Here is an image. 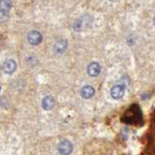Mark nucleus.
Listing matches in <instances>:
<instances>
[{
  "mask_svg": "<svg viewBox=\"0 0 155 155\" xmlns=\"http://www.w3.org/2000/svg\"><path fill=\"white\" fill-rule=\"evenodd\" d=\"M0 10H1V16H4V15H6L9 10L11 9L12 7V2L11 1H1L0 3Z\"/></svg>",
  "mask_w": 155,
  "mask_h": 155,
  "instance_id": "nucleus-11",
  "label": "nucleus"
},
{
  "mask_svg": "<svg viewBox=\"0 0 155 155\" xmlns=\"http://www.w3.org/2000/svg\"><path fill=\"white\" fill-rule=\"evenodd\" d=\"M125 92V87L122 84H117L111 87L110 89V95L114 99H120L122 98Z\"/></svg>",
  "mask_w": 155,
  "mask_h": 155,
  "instance_id": "nucleus-5",
  "label": "nucleus"
},
{
  "mask_svg": "<svg viewBox=\"0 0 155 155\" xmlns=\"http://www.w3.org/2000/svg\"><path fill=\"white\" fill-rule=\"evenodd\" d=\"M81 95L82 98L84 99H88L90 97L94 95V88L90 85H85L81 88Z\"/></svg>",
  "mask_w": 155,
  "mask_h": 155,
  "instance_id": "nucleus-9",
  "label": "nucleus"
},
{
  "mask_svg": "<svg viewBox=\"0 0 155 155\" xmlns=\"http://www.w3.org/2000/svg\"><path fill=\"white\" fill-rule=\"evenodd\" d=\"M58 151L62 155H69L73 151V144L70 140H63L58 144Z\"/></svg>",
  "mask_w": 155,
  "mask_h": 155,
  "instance_id": "nucleus-3",
  "label": "nucleus"
},
{
  "mask_svg": "<svg viewBox=\"0 0 155 155\" xmlns=\"http://www.w3.org/2000/svg\"><path fill=\"white\" fill-rule=\"evenodd\" d=\"M153 21H154V24H155V18H154V19H153Z\"/></svg>",
  "mask_w": 155,
  "mask_h": 155,
  "instance_id": "nucleus-12",
  "label": "nucleus"
},
{
  "mask_svg": "<svg viewBox=\"0 0 155 155\" xmlns=\"http://www.w3.org/2000/svg\"><path fill=\"white\" fill-rule=\"evenodd\" d=\"M54 106V99L51 96H46L42 101V107L46 110H50Z\"/></svg>",
  "mask_w": 155,
  "mask_h": 155,
  "instance_id": "nucleus-8",
  "label": "nucleus"
},
{
  "mask_svg": "<svg viewBox=\"0 0 155 155\" xmlns=\"http://www.w3.org/2000/svg\"><path fill=\"white\" fill-rule=\"evenodd\" d=\"M27 39H28V42L31 44L33 46H36V45H39L42 40H43V36L42 34L39 32V31H36V30H32L28 33V36H27Z\"/></svg>",
  "mask_w": 155,
  "mask_h": 155,
  "instance_id": "nucleus-4",
  "label": "nucleus"
},
{
  "mask_svg": "<svg viewBox=\"0 0 155 155\" xmlns=\"http://www.w3.org/2000/svg\"><path fill=\"white\" fill-rule=\"evenodd\" d=\"M92 24V18L89 15H84L81 18H79L77 21L74 22V27L75 31H84L88 29Z\"/></svg>",
  "mask_w": 155,
  "mask_h": 155,
  "instance_id": "nucleus-1",
  "label": "nucleus"
},
{
  "mask_svg": "<svg viewBox=\"0 0 155 155\" xmlns=\"http://www.w3.org/2000/svg\"><path fill=\"white\" fill-rule=\"evenodd\" d=\"M129 111L132 115H128V114H124V116L122 117V121H125V122H128V123H133V122H137V121L142 118V115H140V109L138 106H132L130 107V110ZM129 114V113H128Z\"/></svg>",
  "mask_w": 155,
  "mask_h": 155,
  "instance_id": "nucleus-2",
  "label": "nucleus"
},
{
  "mask_svg": "<svg viewBox=\"0 0 155 155\" xmlns=\"http://www.w3.org/2000/svg\"><path fill=\"white\" fill-rule=\"evenodd\" d=\"M101 72V66L99 63L92 62L87 66V73L90 77H97Z\"/></svg>",
  "mask_w": 155,
  "mask_h": 155,
  "instance_id": "nucleus-7",
  "label": "nucleus"
},
{
  "mask_svg": "<svg viewBox=\"0 0 155 155\" xmlns=\"http://www.w3.org/2000/svg\"><path fill=\"white\" fill-rule=\"evenodd\" d=\"M17 69V63L13 59H8L3 64V71L6 74H13Z\"/></svg>",
  "mask_w": 155,
  "mask_h": 155,
  "instance_id": "nucleus-6",
  "label": "nucleus"
},
{
  "mask_svg": "<svg viewBox=\"0 0 155 155\" xmlns=\"http://www.w3.org/2000/svg\"><path fill=\"white\" fill-rule=\"evenodd\" d=\"M67 48V41L64 40V39H61V40L57 41L54 45V51L57 53H62L64 52V51Z\"/></svg>",
  "mask_w": 155,
  "mask_h": 155,
  "instance_id": "nucleus-10",
  "label": "nucleus"
}]
</instances>
